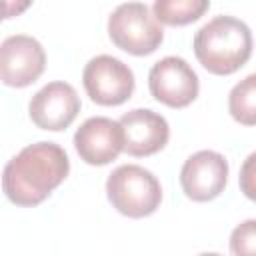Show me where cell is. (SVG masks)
I'll use <instances>...</instances> for the list:
<instances>
[{
    "label": "cell",
    "instance_id": "cell-1",
    "mask_svg": "<svg viewBox=\"0 0 256 256\" xmlns=\"http://www.w3.org/2000/svg\"><path fill=\"white\" fill-rule=\"evenodd\" d=\"M70 172V160L62 146L54 142H36L22 148L2 174V188L16 206H38L50 192L64 182Z\"/></svg>",
    "mask_w": 256,
    "mask_h": 256
},
{
    "label": "cell",
    "instance_id": "cell-16",
    "mask_svg": "<svg viewBox=\"0 0 256 256\" xmlns=\"http://www.w3.org/2000/svg\"><path fill=\"white\" fill-rule=\"evenodd\" d=\"M34 0H4V18H14L20 16L30 8Z\"/></svg>",
    "mask_w": 256,
    "mask_h": 256
},
{
    "label": "cell",
    "instance_id": "cell-15",
    "mask_svg": "<svg viewBox=\"0 0 256 256\" xmlns=\"http://www.w3.org/2000/svg\"><path fill=\"white\" fill-rule=\"evenodd\" d=\"M238 182H240L242 194H244L248 200L256 202V152H252V154L244 160V164H242V168H240Z\"/></svg>",
    "mask_w": 256,
    "mask_h": 256
},
{
    "label": "cell",
    "instance_id": "cell-5",
    "mask_svg": "<svg viewBox=\"0 0 256 256\" xmlns=\"http://www.w3.org/2000/svg\"><path fill=\"white\" fill-rule=\"evenodd\" d=\"M82 84L92 102L100 106H120L134 92V74L122 60L100 54L84 66Z\"/></svg>",
    "mask_w": 256,
    "mask_h": 256
},
{
    "label": "cell",
    "instance_id": "cell-11",
    "mask_svg": "<svg viewBox=\"0 0 256 256\" xmlns=\"http://www.w3.org/2000/svg\"><path fill=\"white\" fill-rule=\"evenodd\" d=\"M124 130V152L130 156H152L160 152L170 138V126L164 116L148 108H134L120 118Z\"/></svg>",
    "mask_w": 256,
    "mask_h": 256
},
{
    "label": "cell",
    "instance_id": "cell-12",
    "mask_svg": "<svg viewBox=\"0 0 256 256\" xmlns=\"http://www.w3.org/2000/svg\"><path fill=\"white\" fill-rule=\"evenodd\" d=\"M210 0H154V16L166 26H186L200 20Z\"/></svg>",
    "mask_w": 256,
    "mask_h": 256
},
{
    "label": "cell",
    "instance_id": "cell-13",
    "mask_svg": "<svg viewBox=\"0 0 256 256\" xmlns=\"http://www.w3.org/2000/svg\"><path fill=\"white\" fill-rule=\"evenodd\" d=\"M228 110L242 126H256V72L240 80L230 90Z\"/></svg>",
    "mask_w": 256,
    "mask_h": 256
},
{
    "label": "cell",
    "instance_id": "cell-7",
    "mask_svg": "<svg viewBox=\"0 0 256 256\" xmlns=\"http://www.w3.org/2000/svg\"><path fill=\"white\" fill-rule=\"evenodd\" d=\"M46 66L42 44L26 34L8 36L0 46V78L6 86L24 88L36 82Z\"/></svg>",
    "mask_w": 256,
    "mask_h": 256
},
{
    "label": "cell",
    "instance_id": "cell-4",
    "mask_svg": "<svg viewBox=\"0 0 256 256\" xmlns=\"http://www.w3.org/2000/svg\"><path fill=\"white\" fill-rule=\"evenodd\" d=\"M108 36L116 48L132 56H146L160 48L164 30L146 4L124 2L108 18Z\"/></svg>",
    "mask_w": 256,
    "mask_h": 256
},
{
    "label": "cell",
    "instance_id": "cell-2",
    "mask_svg": "<svg viewBox=\"0 0 256 256\" xmlns=\"http://www.w3.org/2000/svg\"><path fill=\"white\" fill-rule=\"evenodd\" d=\"M194 54L210 74H234L252 56V32L234 16H216L196 32Z\"/></svg>",
    "mask_w": 256,
    "mask_h": 256
},
{
    "label": "cell",
    "instance_id": "cell-10",
    "mask_svg": "<svg viewBox=\"0 0 256 256\" xmlns=\"http://www.w3.org/2000/svg\"><path fill=\"white\" fill-rule=\"evenodd\" d=\"M74 146L78 156L90 166H104L118 158L124 150V130L120 120L106 116L88 118L74 134Z\"/></svg>",
    "mask_w": 256,
    "mask_h": 256
},
{
    "label": "cell",
    "instance_id": "cell-8",
    "mask_svg": "<svg viewBox=\"0 0 256 256\" xmlns=\"http://www.w3.org/2000/svg\"><path fill=\"white\" fill-rule=\"evenodd\" d=\"M228 162L220 152L200 150L192 154L180 170V186L194 202H210L224 192Z\"/></svg>",
    "mask_w": 256,
    "mask_h": 256
},
{
    "label": "cell",
    "instance_id": "cell-3",
    "mask_svg": "<svg viewBox=\"0 0 256 256\" xmlns=\"http://www.w3.org/2000/svg\"><path fill=\"white\" fill-rule=\"evenodd\" d=\"M106 194L110 204L128 218L150 216L162 202L158 178L138 164H124L112 170L106 180Z\"/></svg>",
    "mask_w": 256,
    "mask_h": 256
},
{
    "label": "cell",
    "instance_id": "cell-6",
    "mask_svg": "<svg viewBox=\"0 0 256 256\" xmlns=\"http://www.w3.org/2000/svg\"><path fill=\"white\" fill-rule=\"evenodd\" d=\"M148 88L154 100L170 108H186L196 100L200 82L184 58L166 56L150 68Z\"/></svg>",
    "mask_w": 256,
    "mask_h": 256
},
{
    "label": "cell",
    "instance_id": "cell-9",
    "mask_svg": "<svg viewBox=\"0 0 256 256\" xmlns=\"http://www.w3.org/2000/svg\"><path fill=\"white\" fill-rule=\"evenodd\" d=\"M30 118L42 130H66L80 112V98L68 82H50L30 100Z\"/></svg>",
    "mask_w": 256,
    "mask_h": 256
},
{
    "label": "cell",
    "instance_id": "cell-14",
    "mask_svg": "<svg viewBox=\"0 0 256 256\" xmlns=\"http://www.w3.org/2000/svg\"><path fill=\"white\" fill-rule=\"evenodd\" d=\"M230 252L236 256H256V220H244L232 230Z\"/></svg>",
    "mask_w": 256,
    "mask_h": 256
}]
</instances>
